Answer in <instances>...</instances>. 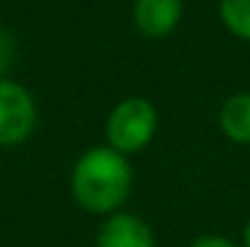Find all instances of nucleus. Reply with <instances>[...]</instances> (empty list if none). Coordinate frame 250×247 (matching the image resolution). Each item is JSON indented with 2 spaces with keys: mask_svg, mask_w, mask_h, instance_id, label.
<instances>
[{
  "mask_svg": "<svg viewBox=\"0 0 250 247\" xmlns=\"http://www.w3.org/2000/svg\"><path fill=\"white\" fill-rule=\"evenodd\" d=\"M130 165L112 146H93L72 170V194L88 213H115L130 194Z\"/></svg>",
  "mask_w": 250,
  "mask_h": 247,
  "instance_id": "nucleus-1",
  "label": "nucleus"
},
{
  "mask_svg": "<svg viewBox=\"0 0 250 247\" xmlns=\"http://www.w3.org/2000/svg\"><path fill=\"white\" fill-rule=\"evenodd\" d=\"M157 131V112L146 98L130 96L112 109L106 120V138L109 146L120 154H133L144 149Z\"/></svg>",
  "mask_w": 250,
  "mask_h": 247,
  "instance_id": "nucleus-2",
  "label": "nucleus"
},
{
  "mask_svg": "<svg viewBox=\"0 0 250 247\" xmlns=\"http://www.w3.org/2000/svg\"><path fill=\"white\" fill-rule=\"evenodd\" d=\"M38 122L32 93L14 80L0 77V146H16L27 141Z\"/></svg>",
  "mask_w": 250,
  "mask_h": 247,
  "instance_id": "nucleus-3",
  "label": "nucleus"
},
{
  "mask_svg": "<svg viewBox=\"0 0 250 247\" xmlns=\"http://www.w3.org/2000/svg\"><path fill=\"white\" fill-rule=\"evenodd\" d=\"M133 19L141 35L165 38L181 19V0H136Z\"/></svg>",
  "mask_w": 250,
  "mask_h": 247,
  "instance_id": "nucleus-4",
  "label": "nucleus"
},
{
  "mask_svg": "<svg viewBox=\"0 0 250 247\" xmlns=\"http://www.w3.org/2000/svg\"><path fill=\"white\" fill-rule=\"evenodd\" d=\"M99 247H154V234L139 215L117 213L101 226Z\"/></svg>",
  "mask_w": 250,
  "mask_h": 247,
  "instance_id": "nucleus-5",
  "label": "nucleus"
},
{
  "mask_svg": "<svg viewBox=\"0 0 250 247\" xmlns=\"http://www.w3.org/2000/svg\"><path fill=\"white\" fill-rule=\"evenodd\" d=\"M221 131L234 144H250V93H237L224 104Z\"/></svg>",
  "mask_w": 250,
  "mask_h": 247,
  "instance_id": "nucleus-6",
  "label": "nucleus"
},
{
  "mask_svg": "<svg viewBox=\"0 0 250 247\" xmlns=\"http://www.w3.org/2000/svg\"><path fill=\"white\" fill-rule=\"evenodd\" d=\"M218 14L231 35L250 43V0H221Z\"/></svg>",
  "mask_w": 250,
  "mask_h": 247,
  "instance_id": "nucleus-7",
  "label": "nucleus"
},
{
  "mask_svg": "<svg viewBox=\"0 0 250 247\" xmlns=\"http://www.w3.org/2000/svg\"><path fill=\"white\" fill-rule=\"evenodd\" d=\"M11 61H14V38L0 27V77L8 72Z\"/></svg>",
  "mask_w": 250,
  "mask_h": 247,
  "instance_id": "nucleus-8",
  "label": "nucleus"
},
{
  "mask_svg": "<svg viewBox=\"0 0 250 247\" xmlns=\"http://www.w3.org/2000/svg\"><path fill=\"white\" fill-rule=\"evenodd\" d=\"M192 247H237L231 239L226 237H216V234H208V237H200Z\"/></svg>",
  "mask_w": 250,
  "mask_h": 247,
  "instance_id": "nucleus-9",
  "label": "nucleus"
},
{
  "mask_svg": "<svg viewBox=\"0 0 250 247\" xmlns=\"http://www.w3.org/2000/svg\"><path fill=\"white\" fill-rule=\"evenodd\" d=\"M245 247H250V221H248V226H245Z\"/></svg>",
  "mask_w": 250,
  "mask_h": 247,
  "instance_id": "nucleus-10",
  "label": "nucleus"
}]
</instances>
